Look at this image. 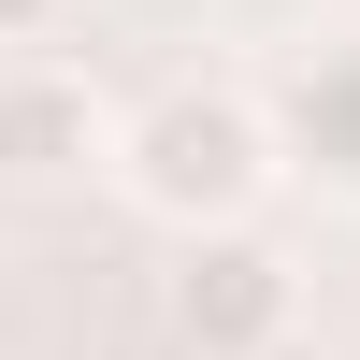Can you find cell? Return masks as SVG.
Instances as JSON below:
<instances>
[{
    "instance_id": "6da1fadb",
    "label": "cell",
    "mask_w": 360,
    "mask_h": 360,
    "mask_svg": "<svg viewBox=\"0 0 360 360\" xmlns=\"http://www.w3.org/2000/svg\"><path fill=\"white\" fill-rule=\"evenodd\" d=\"M274 173H288V130H274V101H245V86H159V101L115 130V188H130L159 231L259 217Z\"/></svg>"
},
{
    "instance_id": "3957f363",
    "label": "cell",
    "mask_w": 360,
    "mask_h": 360,
    "mask_svg": "<svg viewBox=\"0 0 360 360\" xmlns=\"http://www.w3.org/2000/svg\"><path fill=\"white\" fill-rule=\"evenodd\" d=\"M115 130H130V115H101V86L58 72V58H15V72H0V173H15V188L115 159Z\"/></svg>"
},
{
    "instance_id": "7a4b0ae2",
    "label": "cell",
    "mask_w": 360,
    "mask_h": 360,
    "mask_svg": "<svg viewBox=\"0 0 360 360\" xmlns=\"http://www.w3.org/2000/svg\"><path fill=\"white\" fill-rule=\"evenodd\" d=\"M288 332H303V259H288L259 217L173 231V346L188 360H274Z\"/></svg>"
},
{
    "instance_id": "277c9868",
    "label": "cell",
    "mask_w": 360,
    "mask_h": 360,
    "mask_svg": "<svg viewBox=\"0 0 360 360\" xmlns=\"http://www.w3.org/2000/svg\"><path fill=\"white\" fill-rule=\"evenodd\" d=\"M274 130H288V159H303L317 188H346V202H360V44H317L303 72H288Z\"/></svg>"
},
{
    "instance_id": "5b68a950",
    "label": "cell",
    "mask_w": 360,
    "mask_h": 360,
    "mask_svg": "<svg viewBox=\"0 0 360 360\" xmlns=\"http://www.w3.org/2000/svg\"><path fill=\"white\" fill-rule=\"evenodd\" d=\"M72 15H86V0H0V44H58Z\"/></svg>"
}]
</instances>
